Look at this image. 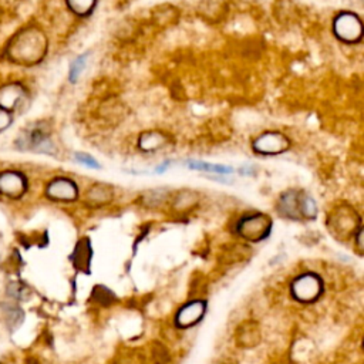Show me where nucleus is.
I'll list each match as a JSON object with an SVG mask.
<instances>
[{"instance_id":"obj_21","label":"nucleus","mask_w":364,"mask_h":364,"mask_svg":"<svg viewBox=\"0 0 364 364\" xmlns=\"http://www.w3.org/2000/svg\"><path fill=\"white\" fill-rule=\"evenodd\" d=\"M114 364H145V357L138 350H127L114 360Z\"/></svg>"},{"instance_id":"obj_16","label":"nucleus","mask_w":364,"mask_h":364,"mask_svg":"<svg viewBox=\"0 0 364 364\" xmlns=\"http://www.w3.org/2000/svg\"><path fill=\"white\" fill-rule=\"evenodd\" d=\"M73 263L78 270L82 272H88L91 259H92V249H91V243L88 237H82L78 240V243L75 245V249L71 255Z\"/></svg>"},{"instance_id":"obj_2","label":"nucleus","mask_w":364,"mask_h":364,"mask_svg":"<svg viewBox=\"0 0 364 364\" xmlns=\"http://www.w3.org/2000/svg\"><path fill=\"white\" fill-rule=\"evenodd\" d=\"M273 222L267 213L253 210L243 213L235 225V233L250 243H259L272 233Z\"/></svg>"},{"instance_id":"obj_24","label":"nucleus","mask_w":364,"mask_h":364,"mask_svg":"<svg viewBox=\"0 0 364 364\" xmlns=\"http://www.w3.org/2000/svg\"><path fill=\"white\" fill-rule=\"evenodd\" d=\"M23 317H24L23 311L18 307H16V306L9 307L7 311H6V320H7V323H9V326L11 328H17L21 324Z\"/></svg>"},{"instance_id":"obj_10","label":"nucleus","mask_w":364,"mask_h":364,"mask_svg":"<svg viewBox=\"0 0 364 364\" xmlns=\"http://www.w3.org/2000/svg\"><path fill=\"white\" fill-rule=\"evenodd\" d=\"M276 212L287 219V220H294V222H303L300 218V212H299V189L290 188L283 191L277 200H276Z\"/></svg>"},{"instance_id":"obj_25","label":"nucleus","mask_w":364,"mask_h":364,"mask_svg":"<svg viewBox=\"0 0 364 364\" xmlns=\"http://www.w3.org/2000/svg\"><path fill=\"white\" fill-rule=\"evenodd\" d=\"M75 159H77L80 164H82V165H85V166H88V168H94V169H100V168H101L100 164L97 162V159H95L94 156L88 155V154L77 152V154H75Z\"/></svg>"},{"instance_id":"obj_20","label":"nucleus","mask_w":364,"mask_h":364,"mask_svg":"<svg viewBox=\"0 0 364 364\" xmlns=\"http://www.w3.org/2000/svg\"><path fill=\"white\" fill-rule=\"evenodd\" d=\"M21 94H23V91L18 90L17 87H7L4 91H1V94H0V101H1V104H3L4 107L11 108V107H14L16 104H18Z\"/></svg>"},{"instance_id":"obj_18","label":"nucleus","mask_w":364,"mask_h":364,"mask_svg":"<svg viewBox=\"0 0 364 364\" xmlns=\"http://www.w3.org/2000/svg\"><path fill=\"white\" fill-rule=\"evenodd\" d=\"M186 166L189 169L213 172V173H219V175H230L235 172V169L232 166L222 165V164H210V162H203V161H188Z\"/></svg>"},{"instance_id":"obj_3","label":"nucleus","mask_w":364,"mask_h":364,"mask_svg":"<svg viewBox=\"0 0 364 364\" xmlns=\"http://www.w3.org/2000/svg\"><path fill=\"white\" fill-rule=\"evenodd\" d=\"M324 293V280L316 272H303L290 283V294L293 300L303 304L316 303Z\"/></svg>"},{"instance_id":"obj_26","label":"nucleus","mask_w":364,"mask_h":364,"mask_svg":"<svg viewBox=\"0 0 364 364\" xmlns=\"http://www.w3.org/2000/svg\"><path fill=\"white\" fill-rule=\"evenodd\" d=\"M10 122V118H9V115L4 112V111H1L0 109V129H3L4 127H7V124Z\"/></svg>"},{"instance_id":"obj_17","label":"nucleus","mask_w":364,"mask_h":364,"mask_svg":"<svg viewBox=\"0 0 364 364\" xmlns=\"http://www.w3.org/2000/svg\"><path fill=\"white\" fill-rule=\"evenodd\" d=\"M299 212L301 220H314L318 213L314 198L303 189H299Z\"/></svg>"},{"instance_id":"obj_23","label":"nucleus","mask_w":364,"mask_h":364,"mask_svg":"<svg viewBox=\"0 0 364 364\" xmlns=\"http://www.w3.org/2000/svg\"><path fill=\"white\" fill-rule=\"evenodd\" d=\"M7 293H9V296H11L14 300H26V299L28 297V294H30L28 289H27L24 284L18 283V282L10 283L9 287H7Z\"/></svg>"},{"instance_id":"obj_14","label":"nucleus","mask_w":364,"mask_h":364,"mask_svg":"<svg viewBox=\"0 0 364 364\" xmlns=\"http://www.w3.org/2000/svg\"><path fill=\"white\" fill-rule=\"evenodd\" d=\"M171 192L172 191H169L166 188L148 189V191L141 192V195L138 196V202L141 206H144L146 209H158V208H162L165 203H168Z\"/></svg>"},{"instance_id":"obj_6","label":"nucleus","mask_w":364,"mask_h":364,"mask_svg":"<svg viewBox=\"0 0 364 364\" xmlns=\"http://www.w3.org/2000/svg\"><path fill=\"white\" fill-rule=\"evenodd\" d=\"M206 300L195 299L183 303L173 316V324L176 328L188 330L199 324L206 314Z\"/></svg>"},{"instance_id":"obj_5","label":"nucleus","mask_w":364,"mask_h":364,"mask_svg":"<svg viewBox=\"0 0 364 364\" xmlns=\"http://www.w3.org/2000/svg\"><path fill=\"white\" fill-rule=\"evenodd\" d=\"M291 146L290 138L280 131H264L252 141V149L257 155L272 156L289 151Z\"/></svg>"},{"instance_id":"obj_19","label":"nucleus","mask_w":364,"mask_h":364,"mask_svg":"<svg viewBox=\"0 0 364 364\" xmlns=\"http://www.w3.org/2000/svg\"><path fill=\"white\" fill-rule=\"evenodd\" d=\"M95 4L97 0H67V6L70 7V10L81 17L92 13Z\"/></svg>"},{"instance_id":"obj_9","label":"nucleus","mask_w":364,"mask_h":364,"mask_svg":"<svg viewBox=\"0 0 364 364\" xmlns=\"http://www.w3.org/2000/svg\"><path fill=\"white\" fill-rule=\"evenodd\" d=\"M115 199V189L107 182H94L88 186L84 195V202L91 209L108 206Z\"/></svg>"},{"instance_id":"obj_8","label":"nucleus","mask_w":364,"mask_h":364,"mask_svg":"<svg viewBox=\"0 0 364 364\" xmlns=\"http://www.w3.org/2000/svg\"><path fill=\"white\" fill-rule=\"evenodd\" d=\"M46 193L51 200L55 202H75L80 191L78 185L71 178L57 176L47 185Z\"/></svg>"},{"instance_id":"obj_27","label":"nucleus","mask_w":364,"mask_h":364,"mask_svg":"<svg viewBox=\"0 0 364 364\" xmlns=\"http://www.w3.org/2000/svg\"><path fill=\"white\" fill-rule=\"evenodd\" d=\"M169 164H171V161H165L164 164H161L159 166H156V169H155V172L156 173H162L164 171H166L168 169V166H169Z\"/></svg>"},{"instance_id":"obj_1","label":"nucleus","mask_w":364,"mask_h":364,"mask_svg":"<svg viewBox=\"0 0 364 364\" xmlns=\"http://www.w3.org/2000/svg\"><path fill=\"white\" fill-rule=\"evenodd\" d=\"M327 229L328 232L340 239H353L355 232L363 228L360 213L348 203H338L327 215Z\"/></svg>"},{"instance_id":"obj_22","label":"nucleus","mask_w":364,"mask_h":364,"mask_svg":"<svg viewBox=\"0 0 364 364\" xmlns=\"http://www.w3.org/2000/svg\"><path fill=\"white\" fill-rule=\"evenodd\" d=\"M88 51L87 53H82L80 54L70 65V70H68V78L71 82H75L77 78L80 77V74L82 73L84 67H85V63H87V58H88Z\"/></svg>"},{"instance_id":"obj_11","label":"nucleus","mask_w":364,"mask_h":364,"mask_svg":"<svg viewBox=\"0 0 364 364\" xmlns=\"http://www.w3.org/2000/svg\"><path fill=\"white\" fill-rule=\"evenodd\" d=\"M236 346L245 350L255 348L262 341V330L257 321L246 320L240 323L235 331Z\"/></svg>"},{"instance_id":"obj_7","label":"nucleus","mask_w":364,"mask_h":364,"mask_svg":"<svg viewBox=\"0 0 364 364\" xmlns=\"http://www.w3.org/2000/svg\"><path fill=\"white\" fill-rule=\"evenodd\" d=\"M17 145L20 149H31L47 154L53 151V142L50 139L48 131L43 125H34L24 131L17 139Z\"/></svg>"},{"instance_id":"obj_4","label":"nucleus","mask_w":364,"mask_h":364,"mask_svg":"<svg viewBox=\"0 0 364 364\" xmlns=\"http://www.w3.org/2000/svg\"><path fill=\"white\" fill-rule=\"evenodd\" d=\"M333 33L346 44L358 43L363 37V21L354 11L343 10L333 18Z\"/></svg>"},{"instance_id":"obj_12","label":"nucleus","mask_w":364,"mask_h":364,"mask_svg":"<svg viewBox=\"0 0 364 364\" xmlns=\"http://www.w3.org/2000/svg\"><path fill=\"white\" fill-rule=\"evenodd\" d=\"M199 200H200V195L198 191L183 188V189L171 192L168 205L176 213H186L193 210L198 206Z\"/></svg>"},{"instance_id":"obj_13","label":"nucleus","mask_w":364,"mask_h":364,"mask_svg":"<svg viewBox=\"0 0 364 364\" xmlns=\"http://www.w3.org/2000/svg\"><path fill=\"white\" fill-rule=\"evenodd\" d=\"M26 191V179L17 172H4L0 175V192L10 198H18Z\"/></svg>"},{"instance_id":"obj_15","label":"nucleus","mask_w":364,"mask_h":364,"mask_svg":"<svg viewBox=\"0 0 364 364\" xmlns=\"http://www.w3.org/2000/svg\"><path fill=\"white\" fill-rule=\"evenodd\" d=\"M168 135L161 131H145L138 136V148L142 152H155L168 144Z\"/></svg>"}]
</instances>
